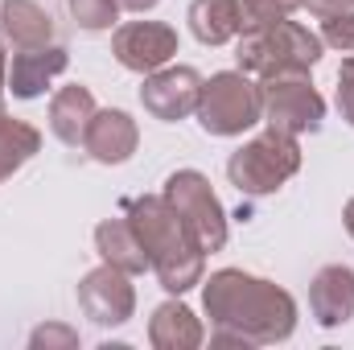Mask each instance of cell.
I'll return each mask as SVG.
<instances>
[{
	"instance_id": "obj_1",
	"label": "cell",
	"mask_w": 354,
	"mask_h": 350,
	"mask_svg": "<svg viewBox=\"0 0 354 350\" xmlns=\"http://www.w3.org/2000/svg\"><path fill=\"white\" fill-rule=\"evenodd\" d=\"M202 309L210 317V347H276L297 330L292 293L243 268L202 276Z\"/></svg>"
},
{
	"instance_id": "obj_2",
	"label": "cell",
	"mask_w": 354,
	"mask_h": 350,
	"mask_svg": "<svg viewBox=\"0 0 354 350\" xmlns=\"http://www.w3.org/2000/svg\"><path fill=\"white\" fill-rule=\"evenodd\" d=\"M124 219L132 223L136 239L149 252V268L157 272L165 293H189L202 284L206 276V252L194 243V235L185 231V223L174 214V206L165 198H124Z\"/></svg>"
},
{
	"instance_id": "obj_3",
	"label": "cell",
	"mask_w": 354,
	"mask_h": 350,
	"mask_svg": "<svg viewBox=\"0 0 354 350\" xmlns=\"http://www.w3.org/2000/svg\"><path fill=\"white\" fill-rule=\"evenodd\" d=\"M322 37L309 33L297 21H272V25H256L239 33L235 46V62L243 75L256 79H276V75H309L322 62Z\"/></svg>"
},
{
	"instance_id": "obj_4",
	"label": "cell",
	"mask_w": 354,
	"mask_h": 350,
	"mask_svg": "<svg viewBox=\"0 0 354 350\" xmlns=\"http://www.w3.org/2000/svg\"><path fill=\"white\" fill-rule=\"evenodd\" d=\"M297 169H301V145H297V136L276 132V128L252 136L227 161V177H231V185L243 198H268V194H276Z\"/></svg>"
},
{
	"instance_id": "obj_5",
	"label": "cell",
	"mask_w": 354,
	"mask_h": 350,
	"mask_svg": "<svg viewBox=\"0 0 354 350\" xmlns=\"http://www.w3.org/2000/svg\"><path fill=\"white\" fill-rule=\"evenodd\" d=\"M194 116H198L202 132H210V136H243L248 128H256L264 120V95L252 83V75L218 71V75L202 79Z\"/></svg>"
},
{
	"instance_id": "obj_6",
	"label": "cell",
	"mask_w": 354,
	"mask_h": 350,
	"mask_svg": "<svg viewBox=\"0 0 354 350\" xmlns=\"http://www.w3.org/2000/svg\"><path fill=\"white\" fill-rule=\"evenodd\" d=\"M174 214L185 223V231L194 235V243L202 252H223L227 248V210L218 202V194L210 190V177L198 169H177L165 177V194H161Z\"/></svg>"
},
{
	"instance_id": "obj_7",
	"label": "cell",
	"mask_w": 354,
	"mask_h": 350,
	"mask_svg": "<svg viewBox=\"0 0 354 350\" xmlns=\"http://www.w3.org/2000/svg\"><path fill=\"white\" fill-rule=\"evenodd\" d=\"M264 120L268 128L301 136V132H322L326 124V99L317 95V87L305 75H276L264 79Z\"/></svg>"
},
{
	"instance_id": "obj_8",
	"label": "cell",
	"mask_w": 354,
	"mask_h": 350,
	"mask_svg": "<svg viewBox=\"0 0 354 350\" xmlns=\"http://www.w3.org/2000/svg\"><path fill=\"white\" fill-rule=\"evenodd\" d=\"M111 54L132 75H153L177 54V29L165 21H128L111 33Z\"/></svg>"
},
{
	"instance_id": "obj_9",
	"label": "cell",
	"mask_w": 354,
	"mask_h": 350,
	"mask_svg": "<svg viewBox=\"0 0 354 350\" xmlns=\"http://www.w3.org/2000/svg\"><path fill=\"white\" fill-rule=\"evenodd\" d=\"M79 309L87 313L95 326H103V330L124 326L136 313V288H132L128 272H120L111 264L91 268L87 276L79 280Z\"/></svg>"
},
{
	"instance_id": "obj_10",
	"label": "cell",
	"mask_w": 354,
	"mask_h": 350,
	"mask_svg": "<svg viewBox=\"0 0 354 350\" xmlns=\"http://www.w3.org/2000/svg\"><path fill=\"white\" fill-rule=\"evenodd\" d=\"M198 95H202V75L194 66H161V71L145 75L140 103L153 120L177 124L198 111Z\"/></svg>"
},
{
	"instance_id": "obj_11",
	"label": "cell",
	"mask_w": 354,
	"mask_h": 350,
	"mask_svg": "<svg viewBox=\"0 0 354 350\" xmlns=\"http://www.w3.org/2000/svg\"><path fill=\"white\" fill-rule=\"evenodd\" d=\"M83 149H87L91 161H99V165H124V161H132V153L140 149V128H136V120H132L128 111L103 107V111L91 116Z\"/></svg>"
},
{
	"instance_id": "obj_12",
	"label": "cell",
	"mask_w": 354,
	"mask_h": 350,
	"mask_svg": "<svg viewBox=\"0 0 354 350\" xmlns=\"http://www.w3.org/2000/svg\"><path fill=\"white\" fill-rule=\"evenodd\" d=\"M309 309L322 330H338L354 317V268L326 264L309 280Z\"/></svg>"
},
{
	"instance_id": "obj_13",
	"label": "cell",
	"mask_w": 354,
	"mask_h": 350,
	"mask_svg": "<svg viewBox=\"0 0 354 350\" xmlns=\"http://www.w3.org/2000/svg\"><path fill=\"white\" fill-rule=\"evenodd\" d=\"M71 66V54L62 46H33V50H17L8 62V91L12 99H37L46 95V87Z\"/></svg>"
},
{
	"instance_id": "obj_14",
	"label": "cell",
	"mask_w": 354,
	"mask_h": 350,
	"mask_svg": "<svg viewBox=\"0 0 354 350\" xmlns=\"http://www.w3.org/2000/svg\"><path fill=\"white\" fill-rule=\"evenodd\" d=\"M0 37L17 50L50 46L54 42V17L37 0H4L0 4Z\"/></svg>"
},
{
	"instance_id": "obj_15",
	"label": "cell",
	"mask_w": 354,
	"mask_h": 350,
	"mask_svg": "<svg viewBox=\"0 0 354 350\" xmlns=\"http://www.w3.org/2000/svg\"><path fill=\"white\" fill-rule=\"evenodd\" d=\"M149 342L153 350H198L206 342V330L198 322V313L181 301H165L153 309V322H149Z\"/></svg>"
},
{
	"instance_id": "obj_16",
	"label": "cell",
	"mask_w": 354,
	"mask_h": 350,
	"mask_svg": "<svg viewBox=\"0 0 354 350\" xmlns=\"http://www.w3.org/2000/svg\"><path fill=\"white\" fill-rule=\"evenodd\" d=\"M95 252H99L103 264H111V268H120V272H128V276L153 272V268H149V252H145V243L136 239V231H132L128 219H103V223L95 227Z\"/></svg>"
},
{
	"instance_id": "obj_17",
	"label": "cell",
	"mask_w": 354,
	"mask_h": 350,
	"mask_svg": "<svg viewBox=\"0 0 354 350\" xmlns=\"http://www.w3.org/2000/svg\"><path fill=\"white\" fill-rule=\"evenodd\" d=\"M189 33L202 46H227L243 33V17H239V0H189Z\"/></svg>"
},
{
	"instance_id": "obj_18",
	"label": "cell",
	"mask_w": 354,
	"mask_h": 350,
	"mask_svg": "<svg viewBox=\"0 0 354 350\" xmlns=\"http://www.w3.org/2000/svg\"><path fill=\"white\" fill-rule=\"evenodd\" d=\"M95 111H99V107H95V95H91L83 83L62 87L54 99H50V132H54L62 145L79 149L83 136H87V124H91Z\"/></svg>"
},
{
	"instance_id": "obj_19",
	"label": "cell",
	"mask_w": 354,
	"mask_h": 350,
	"mask_svg": "<svg viewBox=\"0 0 354 350\" xmlns=\"http://www.w3.org/2000/svg\"><path fill=\"white\" fill-rule=\"evenodd\" d=\"M41 149V132L25 120H12L0 111V181L12 177L25 161H33Z\"/></svg>"
},
{
	"instance_id": "obj_20",
	"label": "cell",
	"mask_w": 354,
	"mask_h": 350,
	"mask_svg": "<svg viewBox=\"0 0 354 350\" xmlns=\"http://www.w3.org/2000/svg\"><path fill=\"white\" fill-rule=\"evenodd\" d=\"M66 8H71L75 25L87 33H103L120 21V0H66Z\"/></svg>"
},
{
	"instance_id": "obj_21",
	"label": "cell",
	"mask_w": 354,
	"mask_h": 350,
	"mask_svg": "<svg viewBox=\"0 0 354 350\" xmlns=\"http://www.w3.org/2000/svg\"><path fill=\"white\" fill-rule=\"evenodd\" d=\"M301 8V0H239V17H243V29H256V25H272V21H284Z\"/></svg>"
},
{
	"instance_id": "obj_22",
	"label": "cell",
	"mask_w": 354,
	"mask_h": 350,
	"mask_svg": "<svg viewBox=\"0 0 354 350\" xmlns=\"http://www.w3.org/2000/svg\"><path fill=\"white\" fill-rule=\"evenodd\" d=\"M29 347L33 350H79V330H71V326H62V322H46V326H37L33 334H29Z\"/></svg>"
},
{
	"instance_id": "obj_23",
	"label": "cell",
	"mask_w": 354,
	"mask_h": 350,
	"mask_svg": "<svg viewBox=\"0 0 354 350\" xmlns=\"http://www.w3.org/2000/svg\"><path fill=\"white\" fill-rule=\"evenodd\" d=\"M322 42L342 50V54H354V8L334 17V21H322Z\"/></svg>"
},
{
	"instance_id": "obj_24",
	"label": "cell",
	"mask_w": 354,
	"mask_h": 350,
	"mask_svg": "<svg viewBox=\"0 0 354 350\" xmlns=\"http://www.w3.org/2000/svg\"><path fill=\"white\" fill-rule=\"evenodd\" d=\"M338 111H342V120L354 128V58H346L338 66Z\"/></svg>"
},
{
	"instance_id": "obj_25",
	"label": "cell",
	"mask_w": 354,
	"mask_h": 350,
	"mask_svg": "<svg viewBox=\"0 0 354 350\" xmlns=\"http://www.w3.org/2000/svg\"><path fill=\"white\" fill-rule=\"evenodd\" d=\"M301 8H309V17H317V21H334V17L351 12L354 0H301Z\"/></svg>"
},
{
	"instance_id": "obj_26",
	"label": "cell",
	"mask_w": 354,
	"mask_h": 350,
	"mask_svg": "<svg viewBox=\"0 0 354 350\" xmlns=\"http://www.w3.org/2000/svg\"><path fill=\"white\" fill-rule=\"evenodd\" d=\"M161 0H120V8H128V12H149V8H157Z\"/></svg>"
},
{
	"instance_id": "obj_27",
	"label": "cell",
	"mask_w": 354,
	"mask_h": 350,
	"mask_svg": "<svg viewBox=\"0 0 354 350\" xmlns=\"http://www.w3.org/2000/svg\"><path fill=\"white\" fill-rule=\"evenodd\" d=\"M4 91H8V54L0 46V99H4Z\"/></svg>"
},
{
	"instance_id": "obj_28",
	"label": "cell",
	"mask_w": 354,
	"mask_h": 350,
	"mask_svg": "<svg viewBox=\"0 0 354 350\" xmlns=\"http://www.w3.org/2000/svg\"><path fill=\"white\" fill-rule=\"evenodd\" d=\"M342 223H346V235L354 239V198L346 202V210H342Z\"/></svg>"
},
{
	"instance_id": "obj_29",
	"label": "cell",
	"mask_w": 354,
	"mask_h": 350,
	"mask_svg": "<svg viewBox=\"0 0 354 350\" xmlns=\"http://www.w3.org/2000/svg\"><path fill=\"white\" fill-rule=\"evenodd\" d=\"M0 111H4V107H0Z\"/></svg>"
}]
</instances>
